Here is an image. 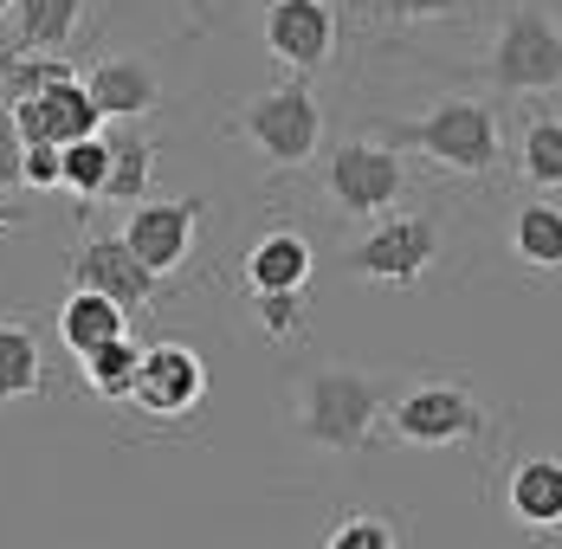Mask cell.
Masks as SVG:
<instances>
[{
    "label": "cell",
    "mask_w": 562,
    "mask_h": 549,
    "mask_svg": "<svg viewBox=\"0 0 562 549\" xmlns=\"http://www.w3.org/2000/svg\"><path fill=\"white\" fill-rule=\"evenodd\" d=\"M485 78L505 98H550L562 91V13L550 0H510L485 46Z\"/></svg>",
    "instance_id": "3"
},
{
    "label": "cell",
    "mask_w": 562,
    "mask_h": 549,
    "mask_svg": "<svg viewBox=\"0 0 562 549\" xmlns=\"http://www.w3.org/2000/svg\"><path fill=\"white\" fill-rule=\"evenodd\" d=\"M104 188H111V143H104V130L85 136V143H65V194L78 201V214H91L104 201Z\"/></svg>",
    "instance_id": "23"
},
{
    "label": "cell",
    "mask_w": 562,
    "mask_h": 549,
    "mask_svg": "<svg viewBox=\"0 0 562 549\" xmlns=\"http://www.w3.org/2000/svg\"><path fill=\"white\" fill-rule=\"evenodd\" d=\"M104 143H111V188H104V201H116V208H143V201H149V181H156L162 143L143 136V130H104Z\"/></svg>",
    "instance_id": "17"
},
{
    "label": "cell",
    "mask_w": 562,
    "mask_h": 549,
    "mask_svg": "<svg viewBox=\"0 0 562 549\" xmlns=\"http://www.w3.org/2000/svg\"><path fill=\"white\" fill-rule=\"evenodd\" d=\"M78 369H85V388H91L98 401H130V394H136V369H143V343H136V336H116L104 349L78 356Z\"/></svg>",
    "instance_id": "21"
},
{
    "label": "cell",
    "mask_w": 562,
    "mask_h": 549,
    "mask_svg": "<svg viewBox=\"0 0 562 549\" xmlns=\"http://www.w3.org/2000/svg\"><path fill=\"white\" fill-rule=\"evenodd\" d=\"M505 511H510V524H524V530H537V537L562 530V459L557 452H530V459L510 466Z\"/></svg>",
    "instance_id": "14"
},
{
    "label": "cell",
    "mask_w": 562,
    "mask_h": 549,
    "mask_svg": "<svg viewBox=\"0 0 562 549\" xmlns=\"http://www.w3.org/2000/svg\"><path fill=\"white\" fill-rule=\"evenodd\" d=\"M46 388V349L26 324H0V401H33Z\"/></svg>",
    "instance_id": "20"
},
{
    "label": "cell",
    "mask_w": 562,
    "mask_h": 549,
    "mask_svg": "<svg viewBox=\"0 0 562 549\" xmlns=\"http://www.w3.org/2000/svg\"><path fill=\"white\" fill-rule=\"evenodd\" d=\"M20 188L58 194V188H65V149H58V143H26V175H20Z\"/></svg>",
    "instance_id": "27"
},
{
    "label": "cell",
    "mask_w": 562,
    "mask_h": 549,
    "mask_svg": "<svg viewBox=\"0 0 562 549\" xmlns=\"http://www.w3.org/2000/svg\"><path fill=\"white\" fill-rule=\"evenodd\" d=\"M20 175H26V136H20L13 110L0 104V194H7V188H20Z\"/></svg>",
    "instance_id": "29"
},
{
    "label": "cell",
    "mask_w": 562,
    "mask_h": 549,
    "mask_svg": "<svg viewBox=\"0 0 562 549\" xmlns=\"http://www.w3.org/2000/svg\"><path fill=\"white\" fill-rule=\"evenodd\" d=\"M369 7H375V20H389V26H420V20L459 13L465 0H369Z\"/></svg>",
    "instance_id": "28"
},
{
    "label": "cell",
    "mask_w": 562,
    "mask_h": 549,
    "mask_svg": "<svg viewBox=\"0 0 562 549\" xmlns=\"http://www.w3.org/2000/svg\"><path fill=\"white\" fill-rule=\"evenodd\" d=\"M517 168L530 188H562V110H537L517 136Z\"/></svg>",
    "instance_id": "22"
},
{
    "label": "cell",
    "mask_w": 562,
    "mask_h": 549,
    "mask_svg": "<svg viewBox=\"0 0 562 549\" xmlns=\"http://www.w3.org/2000/svg\"><path fill=\"white\" fill-rule=\"evenodd\" d=\"M71 284H78V291H104L123 311L156 304V272L123 246V233H116V239H104V233L78 239V253H71Z\"/></svg>",
    "instance_id": "11"
},
{
    "label": "cell",
    "mask_w": 562,
    "mask_h": 549,
    "mask_svg": "<svg viewBox=\"0 0 562 549\" xmlns=\"http://www.w3.org/2000/svg\"><path fill=\"white\" fill-rule=\"evenodd\" d=\"M311 272H317V259H311V239L304 233H259L252 239V253H246V291L259 298V291H311Z\"/></svg>",
    "instance_id": "15"
},
{
    "label": "cell",
    "mask_w": 562,
    "mask_h": 549,
    "mask_svg": "<svg viewBox=\"0 0 562 549\" xmlns=\"http://www.w3.org/2000/svg\"><path fill=\"white\" fill-rule=\"evenodd\" d=\"M252 324L272 343H297L311 329V291H259L252 298Z\"/></svg>",
    "instance_id": "25"
},
{
    "label": "cell",
    "mask_w": 562,
    "mask_h": 549,
    "mask_svg": "<svg viewBox=\"0 0 562 549\" xmlns=\"http://www.w3.org/2000/svg\"><path fill=\"white\" fill-rule=\"evenodd\" d=\"M13 226H20V208H13V201L0 194V233H13Z\"/></svg>",
    "instance_id": "30"
},
{
    "label": "cell",
    "mask_w": 562,
    "mask_h": 549,
    "mask_svg": "<svg viewBox=\"0 0 562 549\" xmlns=\"http://www.w3.org/2000/svg\"><path fill=\"white\" fill-rule=\"evenodd\" d=\"M7 13H13V0H0V20H7Z\"/></svg>",
    "instance_id": "31"
},
{
    "label": "cell",
    "mask_w": 562,
    "mask_h": 549,
    "mask_svg": "<svg viewBox=\"0 0 562 549\" xmlns=\"http://www.w3.org/2000/svg\"><path fill=\"white\" fill-rule=\"evenodd\" d=\"M130 401H136L143 414H156V421H188V414L207 401V362H201L188 343H149Z\"/></svg>",
    "instance_id": "10"
},
{
    "label": "cell",
    "mask_w": 562,
    "mask_h": 549,
    "mask_svg": "<svg viewBox=\"0 0 562 549\" xmlns=\"http://www.w3.org/2000/svg\"><path fill=\"white\" fill-rule=\"evenodd\" d=\"M337 0H266V13H259V40L291 78H317L337 58Z\"/></svg>",
    "instance_id": "8"
},
{
    "label": "cell",
    "mask_w": 562,
    "mask_h": 549,
    "mask_svg": "<svg viewBox=\"0 0 562 549\" xmlns=\"http://www.w3.org/2000/svg\"><path fill=\"white\" fill-rule=\"evenodd\" d=\"M201 220H207V201L201 194H188V201H143V208H130V220H123V246L156 278H169L194 259Z\"/></svg>",
    "instance_id": "9"
},
{
    "label": "cell",
    "mask_w": 562,
    "mask_h": 549,
    "mask_svg": "<svg viewBox=\"0 0 562 549\" xmlns=\"http://www.w3.org/2000/svg\"><path fill=\"white\" fill-rule=\"evenodd\" d=\"M233 136L272 168H304L324 149V104H317V85L311 78H291L266 85L259 98L233 110Z\"/></svg>",
    "instance_id": "4"
},
{
    "label": "cell",
    "mask_w": 562,
    "mask_h": 549,
    "mask_svg": "<svg viewBox=\"0 0 562 549\" xmlns=\"http://www.w3.org/2000/svg\"><path fill=\"white\" fill-rule=\"evenodd\" d=\"M510 253H517V266H530V272H562V208L524 201V208L510 214Z\"/></svg>",
    "instance_id": "19"
},
{
    "label": "cell",
    "mask_w": 562,
    "mask_h": 549,
    "mask_svg": "<svg viewBox=\"0 0 562 549\" xmlns=\"http://www.w3.org/2000/svg\"><path fill=\"white\" fill-rule=\"evenodd\" d=\"M389 136L401 149L452 168V175H492V168L505 163V123H498V110L485 104V98H465V91L427 104L407 123H389Z\"/></svg>",
    "instance_id": "2"
},
{
    "label": "cell",
    "mask_w": 562,
    "mask_h": 549,
    "mask_svg": "<svg viewBox=\"0 0 562 549\" xmlns=\"http://www.w3.org/2000/svg\"><path fill=\"white\" fill-rule=\"evenodd\" d=\"M188 7H194V13H201V7H207V0H188Z\"/></svg>",
    "instance_id": "32"
},
{
    "label": "cell",
    "mask_w": 562,
    "mask_h": 549,
    "mask_svg": "<svg viewBox=\"0 0 562 549\" xmlns=\"http://www.w3.org/2000/svg\"><path fill=\"white\" fill-rule=\"evenodd\" d=\"M85 91L98 98L111 123H136V116L162 110V71L143 53H104L98 65H85Z\"/></svg>",
    "instance_id": "13"
},
{
    "label": "cell",
    "mask_w": 562,
    "mask_h": 549,
    "mask_svg": "<svg viewBox=\"0 0 562 549\" xmlns=\"http://www.w3.org/2000/svg\"><path fill=\"white\" fill-rule=\"evenodd\" d=\"M389 376H375V369H349V362H324V369H311V376H297L291 388V427L297 439H311L317 452H330V459H356L375 427H382V414H389Z\"/></svg>",
    "instance_id": "1"
},
{
    "label": "cell",
    "mask_w": 562,
    "mask_h": 549,
    "mask_svg": "<svg viewBox=\"0 0 562 549\" xmlns=\"http://www.w3.org/2000/svg\"><path fill=\"white\" fill-rule=\"evenodd\" d=\"M85 26V0H13V46L20 53H65Z\"/></svg>",
    "instance_id": "18"
},
{
    "label": "cell",
    "mask_w": 562,
    "mask_h": 549,
    "mask_svg": "<svg viewBox=\"0 0 562 549\" xmlns=\"http://www.w3.org/2000/svg\"><path fill=\"white\" fill-rule=\"evenodd\" d=\"M389 434L420 452H447V446L485 434V407L465 382H420L389 407Z\"/></svg>",
    "instance_id": "7"
},
{
    "label": "cell",
    "mask_w": 562,
    "mask_h": 549,
    "mask_svg": "<svg viewBox=\"0 0 562 549\" xmlns=\"http://www.w3.org/2000/svg\"><path fill=\"white\" fill-rule=\"evenodd\" d=\"M317 549H407V544H401V524L382 517V511H342V517L324 524Z\"/></svg>",
    "instance_id": "24"
},
{
    "label": "cell",
    "mask_w": 562,
    "mask_h": 549,
    "mask_svg": "<svg viewBox=\"0 0 562 549\" xmlns=\"http://www.w3.org/2000/svg\"><path fill=\"white\" fill-rule=\"evenodd\" d=\"M116 336H130V311L104 298V291H65V304H58V343L71 349V356H91V349H104Z\"/></svg>",
    "instance_id": "16"
},
{
    "label": "cell",
    "mask_w": 562,
    "mask_h": 549,
    "mask_svg": "<svg viewBox=\"0 0 562 549\" xmlns=\"http://www.w3.org/2000/svg\"><path fill=\"white\" fill-rule=\"evenodd\" d=\"M7 110H13V123H20L26 143H58V149L98 136V123H104V110L85 91V78H65V85L40 91V98H7Z\"/></svg>",
    "instance_id": "12"
},
{
    "label": "cell",
    "mask_w": 562,
    "mask_h": 549,
    "mask_svg": "<svg viewBox=\"0 0 562 549\" xmlns=\"http://www.w3.org/2000/svg\"><path fill=\"white\" fill-rule=\"evenodd\" d=\"M440 220L434 214H382L369 220V233L342 253V266L375 284V291H414L420 278L440 266Z\"/></svg>",
    "instance_id": "5"
},
{
    "label": "cell",
    "mask_w": 562,
    "mask_h": 549,
    "mask_svg": "<svg viewBox=\"0 0 562 549\" xmlns=\"http://www.w3.org/2000/svg\"><path fill=\"white\" fill-rule=\"evenodd\" d=\"M65 78H85L65 53H26V58H7V98H40Z\"/></svg>",
    "instance_id": "26"
},
{
    "label": "cell",
    "mask_w": 562,
    "mask_h": 549,
    "mask_svg": "<svg viewBox=\"0 0 562 549\" xmlns=\"http://www.w3.org/2000/svg\"><path fill=\"white\" fill-rule=\"evenodd\" d=\"M324 194L349 220H382L407 194V156L382 136H349L324 163Z\"/></svg>",
    "instance_id": "6"
}]
</instances>
